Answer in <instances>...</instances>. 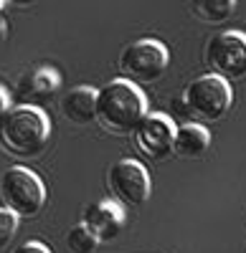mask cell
Wrapping results in <instances>:
<instances>
[{
	"label": "cell",
	"instance_id": "cell-13",
	"mask_svg": "<svg viewBox=\"0 0 246 253\" xmlns=\"http://www.w3.org/2000/svg\"><path fill=\"white\" fill-rule=\"evenodd\" d=\"M191 10L203 23H221L236 10V3L234 0H196L191 3Z\"/></svg>",
	"mask_w": 246,
	"mask_h": 253
},
{
	"label": "cell",
	"instance_id": "cell-3",
	"mask_svg": "<svg viewBox=\"0 0 246 253\" xmlns=\"http://www.w3.org/2000/svg\"><path fill=\"white\" fill-rule=\"evenodd\" d=\"M231 101H234V91L229 81H223L213 74H203L193 79L183 91V107H186L193 124L200 126L206 122L223 119V114L231 109Z\"/></svg>",
	"mask_w": 246,
	"mask_h": 253
},
{
	"label": "cell",
	"instance_id": "cell-11",
	"mask_svg": "<svg viewBox=\"0 0 246 253\" xmlns=\"http://www.w3.org/2000/svg\"><path fill=\"white\" fill-rule=\"evenodd\" d=\"M211 147V134L206 126L200 124H183L175 126V139H173V155L183 160H198L208 152Z\"/></svg>",
	"mask_w": 246,
	"mask_h": 253
},
{
	"label": "cell",
	"instance_id": "cell-2",
	"mask_svg": "<svg viewBox=\"0 0 246 253\" xmlns=\"http://www.w3.org/2000/svg\"><path fill=\"white\" fill-rule=\"evenodd\" d=\"M148 114V99L140 86L117 79L97 91V117L101 129L112 134H130Z\"/></svg>",
	"mask_w": 246,
	"mask_h": 253
},
{
	"label": "cell",
	"instance_id": "cell-19",
	"mask_svg": "<svg viewBox=\"0 0 246 253\" xmlns=\"http://www.w3.org/2000/svg\"><path fill=\"white\" fill-rule=\"evenodd\" d=\"M0 15H3V3H0Z\"/></svg>",
	"mask_w": 246,
	"mask_h": 253
},
{
	"label": "cell",
	"instance_id": "cell-17",
	"mask_svg": "<svg viewBox=\"0 0 246 253\" xmlns=\"http://www.w3.org/2000/svg\"><path fill=\"white\" fill-rule=\"evenodd\" d=\"M10 112V96H8V91L0 86V122L5 119V114Z\"/></svg>",
	"mask_w": 246,
	"mask_h": 253
},
{
	"label": "cell",
	"instance_id": "cell-5",
	"mask_svg": "<svg viewBox=\"0 0 246 253\" xmlns=\"http://www.w3.org/2000/svg\"><path fill=\"white\" fill-rule=\"evenodd\" d=\"M170 63V51L165 48L162 41L155 38H140L119 53L117 66L130 84H152L168 71Z\"/></svg>",
	"mask_w": 246,
	"mask_h": 253
},
{
	"label": "cell",
	"instance_id": "cell-6",
	"mask_svg": "<svg viewBox=\"0 0 246 253\" xmlns=\"http://www.w3.org/2000/svg\"><path fill=\"white\" fill-rule=\"evenodd\" d=\"M107 185L114 203L122 208H140L150 198V175L148 167L137 160H119L109 167Z\"/></svg>",
	"mask_w": 246,
	"mask_h": 253
},
{
	"label": "cell",
	"instance_id": "cell-9",
	"mask_svg": "<svg viewBox=\"0 0 246 253\" xmlns=\"http://www.w3.org/2000/svg\"><path fill=\"white\" fill-rule=\"evenodd\" d=\"M125 208L114 200H97L92 205H87L84 215H81V225L99 241V243H109L114 241L122 228H125Z\"/></svg>",
	"mask_w": 246,
	"mask_h": 253
},
{
	"label": "cell",
	"instance_id": "cell-14",
	"mask_svg": "<svg viewBox=\"0 0 246 253\" xmlns=\"http://www.w3.org/2000/svg\"><path fill=\"white\" fill-rule=\"evenodd\" d=\"M97 246H99V241H97L81 223L74 225L69 233H66V248H69L71 253H94Z\"/></svg>",
	"mask_w": 246,
	"mask_h": 253
},
{
	"label": "cell",
	"instance_id": "cell-15",
	"mask_svg": "<svg viewBox=\"0 0 246 253\" xmlns=\"http://www.w3.org/2000/svg\"><path fill=\"white\" fill-rule=\"evenodd\" d=\"M15 230H18V218L8 213L5 208H0V251L15 238Z\"/></svg>",
	"mask_w": 246,
	"mask_h": 253
},
{
	"label": "cell",
	"instance_id": "cell-12",
	"mask_svg": "<svg viewBox=\"0 0 246 253\" xmlns=\"http://www.w3.org/2000/svg\"><path fill=\"white\" fill-rule=\"evenodd\" d=\"M61 114L71 124H89L97 117V89L76 86L61 99Z\"/></svg>",
	"mask_w": 246,
	"mask_h": 253
},
{
	"label": "cell",
	"instance_id": "cell-4",
	"mask_svg": "<svg viewBox=\"0 0 246 253\" xmlns=\"http://www.w3.org/2000/svg\"><path fill=\"white\" fill-rule=\"evenodd\" d=\"M0 198L15 218H33L46 205V185L28 167H8L0 177Z\"/></svg>",
	"mask_w": 246,
	"mask_h": 253
},
{
	"label": "cell",
	"instance_id": "cell-7",
	"mask_svg": "<svg viewBox=\"0 0 246 253\" xmlns=\"http://www.w3.org/2000/svg\"><path fill=\"white\" fill-rule=\"evenodd\" d=\"M206 63L213 76L229 81L246 76V33L223 31L216 33L206 46Z\"/></svg>",
	"mask_w": 246,
	"mask_h": 253
},
{
	"label": "cell",
	"instance_id": "cell-18",
	"mask_svg": "<svg viewBox=\"0 0 246 253\" xmlns=\"http://www.w3.org/2000/svg\"><path fill=\"white\" fill-rule=\"evenodd\" d=\"M5 38H8V23H5V18L0 15V43H3Z\"/></svg>",
	"mask_w": 246,
	"mask_h": 253
},
{
	"label": "cell",
	"instance_id": "cell-16",
	"mask_svg": "<svg viewBox=\"0 0 246 253\" xmlns=\"http://www.w3.org/2000/svg\"><path fill=\"white\" fill-rule=\"evenodd\" d=\"M13 253H51L46 248V243H41V241H28V243H20Z\"/></svg>",
	"mask_w": 246,
	"mask_h": 253
},
{
	"label": "cell",
	"instance_id": "cell-1",
	"mask_svg": "<svg viewBox=\"0 0 246 253\" xmlns=\"http://www.w3.org/2000/svg\"><path fill=\"white\" fill-rule=\"evenodd\" d=\"M51 139V119L41 107L20 104L13 107L5 119L0 122V147L18 157V160H33L46 150Z\"/></svg>",
	"mask_w": 246,
	"mask_h": 253
},
{
	"label": "cell",
	"instance_id": "cell-10",
	"mask_svg": "<svg viewBox=\"0 0 246 253\" xmlns=\"http://www.w3.org/2000/svg\"><path fill=\"white\" fill-rule=\"evenodd\" d=\"M58 84H61V76L51 66L33 69L18 81V94L20 99L28 101V107H36L38 101H46L58 91Z\"/></svg>",
	"mask_w": 246,
	"mask_h": 253
},
{
	"label": "cell",
	"instance_id": "cell-8",
	"mask_svg": "<svg viewBox=\"0 0 246 253\" xmlns=\"http://www.w3.org/2000/svg\"><path fill=\"white\" fill-rule=\"evenodd\" d=\"M135 147L152 162L165 160L173 155V139H175V124L165 114H145L135 126Z\"/></svg>",
	"mask_w": 246,
	"mask_h": 253
}]
</instances>
